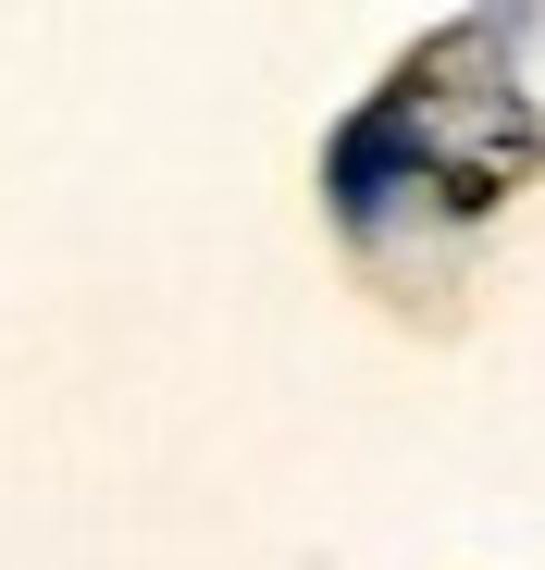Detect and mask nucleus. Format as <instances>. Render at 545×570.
<instances>
[]
</instances>
